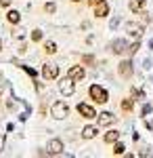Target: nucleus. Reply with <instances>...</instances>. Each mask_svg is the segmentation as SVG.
Wrapping results in <instances>:
<instances>
[{
    "label": "nucleus",
    "instance_id": "a878e982",
    "mask_svg": "<svg viewBox=\"0 0 153 158\" xmlns=\"http://www.w3.org/2000/svg\"><path fill=\"white\" fill-rule=\"evenodd\" d=\"M88 2H90L92 6H96V4H101V2H105V0H88Z\"/></svg>",
    "mask_w": 153,
    "mask_h": 158
},
{
    "label": "nucleus",
    "instance_id": "f03ea898",
    "mask_svg": "<svg viewBox=\"0 0 153 158\" xmlns=\"http://www.w3.org/2000/svg\"><path fill=\"white\" fill-rule=\"evenodd\" d=\"M90 97H92L96 103H107V101H109L107 91H105V89H101L99 85H92V86H90Z\"/></svg>",
    "mask_w": 153,
    "mask_h": 158
},
{
    "label": "nucleus",
    "instance_id": "9b49d317",
    "mask_svg": "<svg viewBox=\"0 0 153 158\" xmlns=\"http://www.w3.org/2000/svg\"><path fill=\"white\" fill-rule=\"evenodd\" d=\"M107 13H109L107 2H101V4H96V6H94V17H96V19H103V17H107Z\"/></svg>",
    "mask_w": 153,
    "mask_h": 158
},
{
    "label": "nucleus",
    "instance_id": "cd10ccee",
    "mask_svg": "<svg viewBox=\"0 0 153 158\" xmlns=\"http://www.w3.org/2000/svg\"><path fill=\"white\" fill-rule=\"evenodd\" d=\"M0 49H2V42H0Z\"/></svg>",
    "mask_w": 153,
    "mask_h": 158
},
{
    "label": "nucleus",
    "instance_id": "aec40b11",
    "mask_svg": "<svg viewBox=\"0 0 153 158\" xmlns=\"http://www.w3.org/2000/svg\"><path fill=\"white\" fill-rule=\"evenodd\" d=\"M139 47H141V44H139V38H136V40H134V42L128 47V51H130V53H136V51H139Z\"/></svg>",
    "mask_w": 153,
    "mask_h": 158
},
{
    "label": "nucleus",
    "instance_id": "6e6552de",
    "mask_svg": "<svg viewBox=\"0 0 153 158\" xmlns=\"http://www.w3.org/2000/svg\"><path fill=\"white\" fill-rule=\"evenodd\" d=\"M78 112L82 114L84 118H96L94 108H92V106H88V103H80V106H78Z\"/></svg>",
    "mask_w": 153,
    "mask_h": 158
},
{
    "label": "nucleus",
    "instance_id": "2eb2a0df",
    "mask_svg": "<svg viewBox=\"0 0 153 158\" xmlns=\"http://www.w3.org/2000/svg\"><path fill=\"white\" fill-rule=\"evenodd\" d=\"M94 135H96V127H84V131H82L84 139H92Z\"/></svg>",
    "mask_w": 153,
    "mask_h": 158
},
{
    "label": "nucleus",
    "instance_id": "5701e85b",
    "mask_svg": "<svg viewBox=\"0 0 153 158\" xmlns=\"http://www.w3.org/2000/svg\"><path fill=\"white\" fill-rule=\"evenodd\" d=\"M23 70H25L27 74H29V76H34V78H36V70H32V68H27V65H23Z\"/></svg>",
    "mask_w": 153,
    "mask_h": 158
},
{
    "label": "nucleus",
    "instance_id": "20e7f679",
    "mask_svg": "<svg viewBox=\"0 0 153 158\" xmlns=\"http://www.w3.org/2000/svg\"><path fill=\"white\" fill-rule=\"evenodd\" d=\"M59 91L63 93V95H67V97H69V95H73V91H76V86H73V80H71L69 76L61 80V85H59Z\"/></svg>",
    "mask_w": 153,
    "mask_h": 158
},
{
    "label": "nucleus",
    "instance_id": "423d86ee",
    "mask_svg": "<svg viewBox=\"0 0 153 158\" xmlns=\"http://www.w3.org/2000/svg\"><path fill=\"white\" fill-rule=\"evenodd\" d=\"M126 34L128 36H132V38H141L143 36V25L141 23H126Z\"/></svg>",
    "mask_w": 153,
    "mask_h": 158
},
{
    "label": "nucleus",
    "instance_id": "1a4fd4ad",
    "mask_svg": "<svg viewBox=\"0 0 153 158\" xmlns=\"http://www.w3.org/2000/svg\"><path fill=\"white\" fill-rule=\"evenodd\" d=\"M63 152V141L61 139H50L48 141V154H61Z\"/></svg>",
    "mask_w": 153,
    "mask_h": 158
},
{
    "label": "nucleus",
    "instance_id": "6ab92c4d",
    "mask_svg": "<svg viewBox=\"0 0 153 158\" xmlns=\"http://www.w3.org/2000/svg\"><path fill=\"white\" fill-rule=\"evenodd\" d=\"M122 108L126 110V112H130V110L134 108V101H132V99H124V101H122Z\"/></svg>",
    "mask_w": 153,
    "mask_h": 158
},
{
    "label": "nucleus",
    "instance_id": "f8f14e48",
    "mask_svg": "<svg viewBox=\"0 0 153 158\" xmlns=\"http://www.w3.org/2000/svg\"><path fill=\"white\" fill-rule=\"evenodd\" d=\"M132 72H134L132 61H122V63H120V74H122V76H126V78H128V76H132Z\"/></svg>",
    "mask_w": 153,
    "mask_h": 158
},
{
    "label": "nucleus",
    "instance_id": "dca6fc26",
    "mask_svg": "<svg viewBox=\"0 0 153 158\" xmlns=\"http://www.w3.org/2000/svg\"><path fill=\"white\" fill-rule=\"evenodd\" d=\"M6 17H9V21H11V23H19V21H21V15H19L17 11H9Z\"/></svg>",
    "mask_w": 153,
    "mask_h": 158
},
{
    "label": "nucleus",
    "instance_id": "ddd939ff",
    "mask_svg": "<svg viewBox=\"0 0 153 158\" xmlns=\"http://www.w3.org/2000/svg\"><path fill=\"white\" fill-rule=\"evenodd\" d=\"M145 6V0H130V11L132 13H141Z\"/></svg>",
    "mask_w": 153,
    "mask_h": 158
},
{
    "label": "nucleus",
    "instance_id": "0eeeda50",
    "mask_svg": "<svg viewBox=\"0 0 153 158\" xmlns=\"http://www.w3.org/2000/svg\"><path fill=\"white\" fill-rule=\"evenodd\" d=\"M126 49H128V44H126V40H124V38H118V40H113V42H111V53H116V55H122Z\"/></svg>",
    "mask_w": 153,
    "mask_h": 158
},
{
    "label": "nucleus",
    "instance_id": "393cba45",
    "mask_svg": "<svg viewBox=\"0 0 153 158\" xmlns=\"http://www.w3.org/2000/svg\"><path fill=\"white\" fill-rule=\"evenodd\" d=\"M92 61H94L92 55H86V57H84V63H92Z\"/></svg>",
    "mask_w": 153,
    "mask_h": 158
},
{
    "label": "nucleus",
    "instance_id": "f3484780",
    "mask_svg": "<svg viewBox=\"0 0 153 158\" xmlns=\"http://www.w3.org/2000/svg\"><path fill=\"white\" fill-rule=\"evenodd\" d=\"M124 150H126V148H124V143H122V141H116V146H113V154H116V156H118V154H124Z\"/></svg>",
    "mask_w": 153,
    "mask_h": 158
},
{
    "label": "nucleus",
    "instance_id": "412c9836",
    "mask_svg": "<svg viewBox=\"0 0 153 158\" xmlns=\"http://www.w3.org/2000/svg\"><path fill=\"white\" fill-rule=\"evenodd\" d=\"M40 38H42V32H40V30H34V32H32V40H34V42H38Z\"/></svg>",
    "mask_w": 153,
    "mask_h": 158
},
{
    "label": "nucleus",
    "instance_id": "c85d7f7f",
    "mask_svg": "<svg viewBox=\"0 0 153 158\" xmlns=\"http://www.w3.org/2000/svg\"><path fill=\"white\" fill-rule=\"evenodd\" d=\"M73 2H80V0H73Z\"/></svg>",
    "mask_w": 153,
    "mask_h": 158
},
{
    "label": "nucleus",
    "instance_id": "bb28decb",
    "mask_svg": "<svg viewBox=\"0 0 153 158\" xmlns=\"http://www.w3.org/2000/svg\"><path fill=\"white\" fill-rule=\"evenodd\" d=\"M11 2H13V0H0V4H2V6H9Z\"/></svg>",
    "mask_w": 153,
    "mask_h": 158
},
{
    "label": "nucleus",
    "instance_id": "9d476101",
    "mask_svg": "<svg viewBox=\"0 0 153 158\" xmlns=\"http://www.w3.org/2000/svg\"><path fill=\"white\" fill-rule=\"evenodd\" d=\"M67 76H69L71 80H82L84 78V68L82 65H73L69 72H67Z\"/></svg>",
    "mask_w": 153,
    "mask_h": 158
},
{
    "label": "nucleus",
    "instance_id": "f257e3e1",
    "mask_svg": "<svg viewBox=\"0 0 153 158\" xmlns=\"http://www.w3.org/2000/svg\"><path fill=\"white\" fill-rule=\"evenodd\" d=\"M50 114H53V118H57V120H63V118H67L69 116V106L65 103V101H55L53 106H50Z\"/></svg>",
    "mask_w": 153,
    "mask_h": 158
},
{
    "label": "nucleus",
    "instance_id": "7ed1b4c3",
    "mask_svg": "<svg viewBox=\"0 0 153 158\" xmlns=\"http://www.w3.org/2000/svg\"><path fill=\"white\" fill-rule=\"evenodd\" d=\"M42 76H44L46 80H55V78L59 76V65H55V63H46L44 70H42Z\"/></svg>",
    "mask_w": 153,
    "mask_h": 158
},
{
    "label": "nucleus",
    "instance_id": "b1692460",
    "mask_svg": "<svg viewBox=\"0 0 153 158\" xmlns=\"http://www.w3.org/2000/svg\"><path fill=\"white\" fill-rule=\"evenodd\" d=\"M149 112H151V106H149V103H147V106H143V116H147Z\"/></svg>",
    "mask_w": 153,
    "mask_h": 158
},
{
    "label": "nucleus",
    "instance_id": "4468645a",
    "mask_svg": "<svg viewBox=\"0 0 153 158\" xmlns=\"http://www.w3.org/2000/svg\"><path fill=\"white\" fill-rule=\"evenodd\" d=\"M103 139H105L107 143H116V141L120 139V133H118V131H109V133H105Z\"/></svg>",
    "mask_w": 153,
    "mask_h": 158
},
{
    "label": "nucleus",
    "instance_id": "39448f33",
    "mask_svg": "<svg viewBox=\"0 0 153 158\" xmlns=\"http://www.w3.org/2000/svg\"><path fill=\"white\" fill-rule=\"evenodd\" d=\"M96 120H99V127H109L116 122V116L111 112H103V114H96Z\"/></svg>",
    "mask_w": 153,
    "mask_h": 158
},
{
    "label": "nucleus",
    "instance_id": "4be33fe9",
    "mask_svg": "<svg viewBox=\"0 0 153 158\" xmlns=\"http://www.w3.org/2000/svg\"><path fill=\"white\" fill-rule=\"evenodd\" d=\"M44 9H46V13H55V9H57V6H55L53 2H48V4L44 6Z\"/></svg>",
    "mask_w": 153,
    "mask_h": 158
},
{
    "label": "nucleus",
    "instance_id": "a211bd4d",
    "mask_svg": "<svg viewBox=\"0 0 153 158\" xmlns=\"http://www.w3.org/2000/svg\"><path fill=\"white\" fill-rule=\"evenodd\" d=\"M44 51H46L48 55H53V53H57V44L55 42H46L44 44Z\"/></svg>",
    "mask_w": 153,
    "mask_h": 158
}]
</instances>
